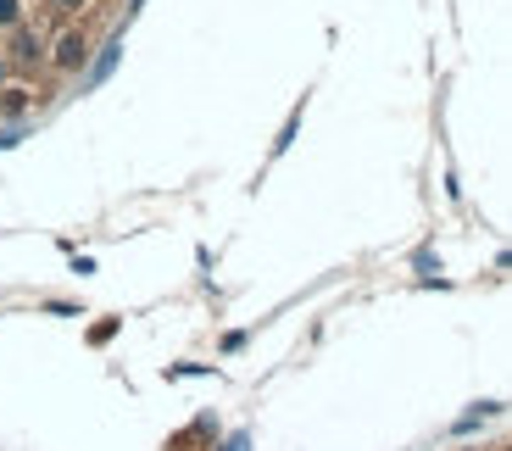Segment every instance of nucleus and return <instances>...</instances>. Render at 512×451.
I'll use <instances>...</instances> for the list:
<instances>
[{"instance_id": "nucleus-1", "label": "nucleus", "mask_w": 512, "mask_h": 451, "mask_svg": "<svg viewBox=\"0 0 512 451\" xmlns=\"http://www.w3.org/2000/svg\"><path fill=\"white\" fill-rule=\"evenodd\" d=\"M90 51H95V45H90V28H62V34H56L51 39V67H56V73H62V78H84V73H90Z\"/></svg>"}, {"instance_id": "nucleus-2", "label": "nucleus", "mask_w": 512, "mask_h": 451, "mask_svg": "<svg viewBox=\"0 0 512 451\" xmlns=\"http://www.w3.org/2000/svg\"><path fill=\"white\" fill-rule=\"evenodd\" d=\"M45 51H51V45H45V34H39L34 23H23V28H12V34H6V62L12 67H39L45 62Z\"/></svg>"}, {"instance_id": "nucleus-3", "label": "nucleus", "mask_w": 512, "mask_h": 451, "mask_svg": "<svg viewBox=\"0 0 512 451\" xmlns=\"http://www.w3.org/2000/svg\"><path fill=\"white\" fill-rule=\"evenodd\" d=\"M28 112H34V90L28 84H0V117L6 123H23Z\"/></svg>"}, {"instance_id": "nucleus-4", "label": "nucleus", "mask_w": 512, "mask_h": 451, "mask_svg": "<svg viewBox=\"0 0 512 451\" xmlns=\"http://www.w3.org/2000/svg\"><path fill=\"white\" fill-rule=\"evenodd\" d=\"M112 67H117V39H112V45H101V56H95V67L84 73V84H101V78L112 73Z\"/></svg>"}, {"instance_id": "nucleus-5", "label": "nucleus", "mask_w": 512, "mask_h": 451, "mask_svg": "<svg viewBox=\"0 0 512 451\" xmlns=\"http://www.w3.org/2000/svg\"><path fill=\"white\" fill-rule=\"evenodd\" d=\"M28 12H23V0H0V34H12V28H23Z\"/></svg>"}, {"instance_id": "nucleus-6", "label": "nucleus", "mask_w": 512, "mask_h": 451, "mask_svg": "<svg viewBox=\"0 0 512 451\" xmlns=\"http://www.w3.org/2000/svg\"><path fill=\"white\" fill-rule=\"evenodd\" d=\"M56 12H67V17H78V12H90V0H51Z\"/></svg>"}, {"instance_id": "nucleus-7", "label": "nucleus", "mask_w": 512, "mask_h": 451, "mask_svg": "<svg viewBox=\"0 0 512 451\" xmlns=\"http://www.w3.org/2000/svg\"><path fill=\"white\" fill-rule=\"evenodd\" d=\"M6 73H12V62H6V56H0V84H6Z\"/></svg>"}, {"instance_id": "nucleus-8", "label": "nucleus", "mask_w": 512, "mask_h": 451, "mask_svg": "<svg viewBox=\"0 0 512 451\" xmlns=\"http://www.w3.org/2000/svg\"><path fill=\"white\" fill-rule=\"evenodd\" d=\"M457 451H496V446H457Z\"/></svg>"}]
</instances>
